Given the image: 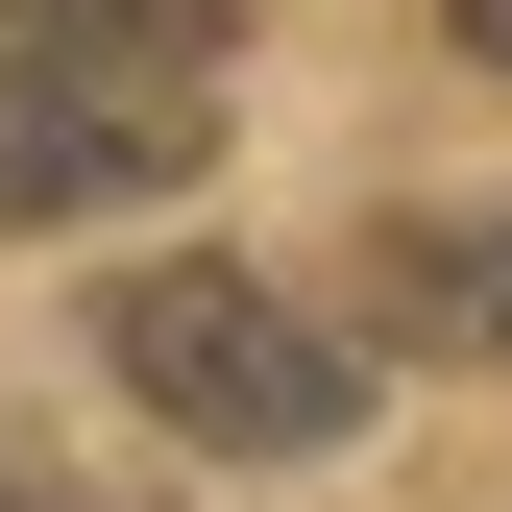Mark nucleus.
<instances>
[{"label":"nucleus","instance_id":"nucleus-1","mask_svg":"<svg viewBox=\"0 0 512 512\" xmlns=\"http://www.w3.org/2000/svg\"><path fill=\"white\" fill-rule=\"evenodd\" d=\"M220 147V0H0V196L98 220V196H196Z\"/></svg>","mask_w":512,"mask_h":512},{"label":"nucleus","instance_id":"nucleus-3","mask_svg":"<svg viewBox=\"0 0 512 512\" xmlns=\"http://www.w3.org/2000/svg\"><path fill=\"white\" fill-rule=\"evenodd\" d=\"M366 317L439 366H512V196H415L391 244H366Z\"/></svg>","mask_w":512,"mask_h":512},{"label":"nucleus","instance_id":"nucleus-2","mask_svg":"<svg viewBox=\"0 0 512 512\" xmlns=\"http://www.w3.org/2000/svg\"><path fill=\"white\" fill-rule=\"evenodd\" d=\"M98 366L196 439V464H317V439L366 415V342H342V317H293L269 269H196V244L98 293Z\"/></svg>","mask_w":512,"mask_h":512},{"label":"nucleus","instance_id":"nucleus-5","mask_svg":"<svg viewBox=\"0 0 512 512\" xmlns=\"http://www.w3.org/2000/svg\"><path fill=\"white\" fill-rule=\"evenodd\" d=\"M0 512H25V488H0Z\"/></svg>","mask_w":512,"mask_h":512},{"label":"nucleus","instance_id":"nucleus-4","mask_svg":"<svg viewBox=\"0 0 512 512\" xmlns=\"http://www.w3.org/2000/svg\"><path fill=\"white\" fill-rule=\"evenodd\" d=\"M439 25H464V49H488V74H512V0H439Z\"/></svg>","mask_w":512,"mask_h":512}]
</instances>
